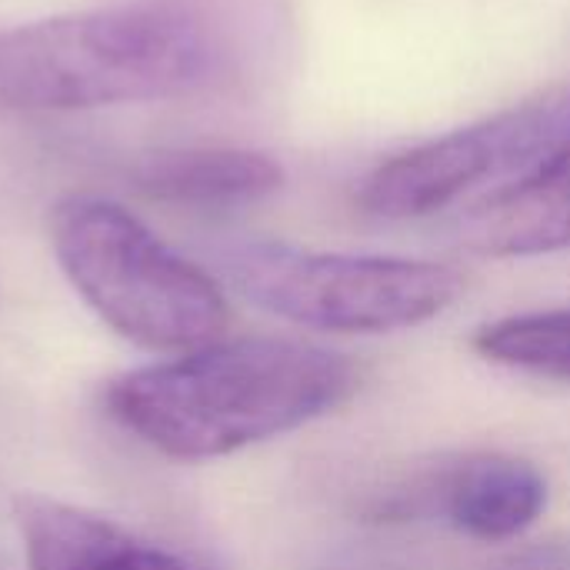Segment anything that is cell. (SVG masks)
I'll return each mask as SVG.
<instances>
[{"label": "cell", "instance_id": "1", "mask_svg": "<svg viewBox=\"0 0 570 570\" xmlns=\"http://www.w3.org/2000/svg\"><path fill=\"white\" fill-rule=\"evenodd\" d=\"M357 384L354 364L287 337L214 341L110 381V417L177 461H210L297 431Z\"/></svg>", "mask_w": 570, "mask_h": 570}, {"label": "cell", "instance_id": "2", "mask_svg": "<svg viewBox=\"0 0 570 570\" xmlns=\"http://www.w3.org/2000/svg\"><path fill=\"white\" fill-rule=\"evenodd\" d=\"M217 53L167 3H110L0 30V114H77L187 97Z\"/></svg>", "mask_w": 570, "mask_h": 570}, {"label": "cell", "instance_id": "3", "mask_svg": "<svg viewBox=\"0 0 570 570\" xmlns=\"http://www.w3.org/2000/svg\"><path fill=\"white\" fill-rule=\"evenodd\" d=\"M50 247L83 304L120 337L150 351H197L220 341L227 297L124 204L70 194L50 210Z\"/></svg>", "mask_w": 570, "mask_h": 570}, {"label": "cell", "instance_id": "4", "mask_svg": "<svg viewBox=\"0 0 570 570\" xmlns=\"http://www.w3.org/2000/svg\"><path fill=\"white\" fill-rule=\"evenodd\" d=\"M220 267L254 307L334 334L417 327L464 294L461 271L441 261L324 254L274 240L234 244Z\"/></svg>", "mask_w": 570, "mask_h": 570}, {"label": "cell", "instance_id": "5", "mask_svg": "<svg viewBox=\"0 0 570 570\" xmlns=\"http://www.w3.org/2000/svg\"><path fill=\"white\" fill-rule=\"evenodd\" d=\"M494 174H501V150L484 117L381 160L361 180L357 204L384 220H414L458 204Z\"/></svg>", "mask_w": 570, "mask_h": 570}, {"label": "cell", "instance_id": "6", "mask_svg": "<svg viewBox=\"0 0 570 570\" xmlns=\"http://www.w3.org/2000/svg\"><path fill=\"white\" fill-rule=\"evenodd\" d=\"M458 240L481 257L570 250V144L464 207Z\"/></svg>", "mask_w": 570, "mask_h": 570}, {"label": "cell", "instance_id": "7", "mask_svg": "<svg viewBox=\"0 0 570 570\" xmlns=\"http://www.w3.org/2000/svg\"><path fill=\"white\" fill-rule=\"evenodd\" d=\"M17 528L30 570H200L110 518L43 494L17 501Z\"/></svg>", "mask_w": 570, "mask_h": 570}, {"label": "cell", "instance_id": "8", "mask_svg": "<svg viewBox=\"0 0 570 570\" xmlns=\"http://www.w3.org/2000/svg\"><path fill=\"white\" fill-rule=\"evenodd\" d=\"M134 187L157 204L234 210L274 197L284 187V167L250 147H167L134 167Z\"/></svg>", "mask_w": 570, "mask_h": 570}, {"label": "cell", "instance_id": "9", "mask_svg": "<svg viewBox=\"0 0 570 570\" xmlns=\"http://www.w3.org/2000/svg\"><path fill=\"white\" fill-rule=\"evenodd\" d=\"M434 498L458 531L478 541H511L544 514L548 481L531 461L481 454L458 464Z\"/></svg>", "mask_w": 570, "mask_h": 570}, {"label": "cell", "instance_id": "10", "mask_svg": "<svg viewBox=\"0 0 570 570\" xmlns=\"http://www.w3.org/2000/svg\"><path fill=\"white\" fill-rule=\"evenodd\" d=\"M474 351L491 364L570 384V307L484 324L474 334Z\"/></svg>", "mask_w": 570, "mask_h": 570}, {"label": "cell", "instance_id": "11", "mask_svg": "<svg viewBox=\"0 0 570 570\" xmlns=\"http://www.w3.org/2000/svg\"><path fill=\"white\" fill-rule=\"evenodd\" d=\"M488 570H570V551L561 544H534L501 558Z\"/></svg>", "mask_w": 570, "mask_h": 570}]
</instances>
